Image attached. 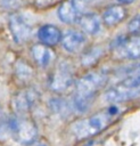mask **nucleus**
I'll return each instance as SVG.
<instances>
[{
	"label": "nucleus",
	"mask_w": 140,
	"mask_h": 146,
	"mask_svg": "<svg viewBox=\"0 0 140 146\" xmlns=\"http://www.w3.org/2000/svg\"><path fill=\"white\" fill-rule=\"evenodd\" d=\"M108 81V75L105 71L90 72L74 82L75 91L72 98V107L77 112H84L98 92Z\"/></svg>",
	"instance_id": "nucleus-1"
},
{
	"label": "nucleus",
	"mask_w": 140,
	"mask_h": 146,
	"mask_svg": "<svg viewBox=\"0 0 140 146\" xmlns=\"http://www.w3.org/2000/svg\"><path fill=\"white\" fill-rule=\"evenodd\" d=\"M122 113V107L118 105H110L96 114L76 121L72 125V132L77 139H87L94 137L102 130L107 129Z\"/></svg>",
	"instance_id": "nucleus-2"
},
{
	"label": "nucleus",
	"mask_w": 140,
	"mask_h": 146,
	"mask_svg": "<svg viewBox=\"0 0 140 146\" xmlns=\"http://www.w3.org/2000/svg\"><path fill=\"white\" fill-rule=\"evenodd\" d=\"M140 94V67L130 72L122 81L106 91L105 98L110 103L132 99Z\"/></svg>",
	"instance_id": "nucleus-3"
},
{
	"label": "nucleus",
	"mask_w": 140,
	"mask_h": 146,
	"mask_svg": "<svg viewBox=\"0 0 140 146\" xmlns=\"http://www.w3.org/2000/svg\"><path fill=\"white\" fill-rule=\"evenodd\" d=\"M8 130L20 144L28 145L38 137V128L35 122L28 115L14 114L8 117Z\"/></svg>",
	"instance_id": "nucleus-4"
},
{
	"label": "nucleus",
	"mask_w": 140,
	"mask_h": 146,
	"mask_svg": "<svg viewBox=\"0 0 140 146\" xmlns=\"http://www.w3.org/2000/svg\"><path fill=\"white\" fill-rule=\"evenodd\" d=\"M110 49L116 58L138 59L140 58V34L121 36L113 42Z\"/></svg>",
	"instance_id": "nucleus-5"
},
{
	"label": "nucleus",
	"mask_w": 140,
	"mask_h": 146,
	"mask_svg": "<svg viewBox=\"0 0 140 146\" xmlns=\"http://www.w3.org/2000/svg\"><path fill=\"white\" fill-rule=\"evenodd\" d=\"M39 100L40 95L34 88H23L14 95L11 106L15 114L28 115V113L36 106Z\"/></svg>",
	"instance_id": "nucleus-6"
},
{
	"label": "nucleus",
	"mask_w": 140,
	"mask_h": 146,
	"mask_svg": "<svg viewBox=\"0 0 140 146\" xmlns=\"http://www.w3.org/2000/svg\"><path fill=\"white\" fill-rule=\"evenodd\" d=\"M48 82L51 90L56 92H63L68 90L75 81L71 67L66 64H60L51 72Z\"/></svg>",
	"instance_id": "nucleus-7"
},
{
	"label": "nucleus",
	"mask_w": 140,
	"mask_h": 146,
	"mask_svg": "<svg viewBox=\"0 0 140 146\" xmlns=\"http://www.w3.org/2000/svg\"><path fill=\"white\" fill-rule=\"evenodd\" d=\"M9 29L17 43L26 42L32 35V25L30 21L18 13H15L9 17Z\"/></svg>",
	"instance_id": "nucleus-8"
},
{
	"label": "nucleus",
	"mask_w": 140,
	"mask_h": 146,
	"mask_svg": "<svg viewBox=\"0 0 140 146\" xmlns=\"http://www.w3.org/2000/svg\"><path fill=\"white\" fill-rule=\"evenodd\" d=\"M84 1L83 0H64L59 3L57 15L63 23L73 24L77 23L79 18L83 14Z\"/></svg>",
	"instance_id": "nucleus-9"
},
{
	"label": "nucleus",
	"mask_w": 140,
	"mask_h": 146,
	"mask_svg": "<svg viewBox=\"0 0 140 146\" xmlns=\"http://www.w3.org/2000/svg\"><path fill=\"white\" fill-rule=\"evenodd\" d=\"M63 48L68 52H79L87 43V38L83 32L76 30H69L61 35L60 40Z\"/></svg>",
	"instance_id": "nucleus-10"
},
{
	"label": "nucleus",
	"mask_w": 140,
	"mask_h": 146,
	"mask_svg": "<svg viewBox=\"0 0 140 146\" xmlns=\"http://www.w3.org/2000/svg\"><path fill=\"white\" fill-rule=\"evenodd\" d=\"M61 35L63 34L60 30L52 24L42 25L38 30V39L40 40L42 44L48 46V47H52L59 43L61 40Z\"/></svg>",
	"instance_id": "nucleus-11"
},
{
	"label": "nucleus",
	"mask_w": 140,
	"mask_h": 146,
	"mask_svg": "<svg viewBox=\"0 0 140 146\" xmlns=\"http://www.w3.org/2000/svg\"><path fill=\"white\" fill-rule=\"evenodd\" d=\"M77 24L84 33L91 35L97 34L101 29V21L99 16L94 13H83L79 18Z\"/></svg>",
	"instance_id": "nucleus-12"
},
{
	"label": "nucleus",
	"mask_w": 140,
	"mask_h": 146,
	"mask_svg": "<svg viewBox=\"0 0 140 146\" xmlns=\"http://www.w3.org/2000/svg\"><path fill=\"white\" fill-rule=\"evenodd\" d=\"M31 55L34 62L41 67H47L48 65L51 64V62L55 58V54L50 49V47L44 46L42 43L34 44L31 48Z\"/></svg>",
	"instance_id": "nucleus-13"
},
{
	"label": "nucleus",
	"mask_w": 140,
	"mask_h": 146,
	"mask_svg": "<svg viewBox=\"0 0 140 146\" xmlns=\"http://www.w3.org/2000/svg\"><path fill=\"white\" fill-rule=\"evenodd\" d=\"M126 17V9L122 5L108 7L102 14V22L106 26H115Z\"/></svg>",
	"instance_id": "nucleus-14"
},
{
	"label": "nucleus",
	"mask_w": 140,
	"mask_h": 146,
	"mask_svg": "<svg viewBox=\"0 0 140 146\" xmlns=\"http://www.w3.org/2000/svg\"><path fill=\"white\" fill-rule=\"evenodd\" d=\"M98 51H99L98 49H91L85 55H83V57H82L83 65H91V64H93L97 60V58L100 56V52H98Z\"/></svg>",
	"instance_id": "nucleus-15"
},
{
	"label": "nucleus",
	"mask_w": 140,
	"mask_h": 146,
	"mask_svg": "<svg viewBox=\"0 0 140 146\" xmlns=\"http://www.w3.org/2000/svg\"><path fill=\"white\" fill-rule=\"evenodd\" d=\"M16 73L19 78L22 79H27L31 76L32 74V70L31 67H28L26 65V63H18L17 64V68H16Z\"/></svg>",
	"instance_id": "nucleus-16"
},
{
	"label": "nucleus",
	"mask_w": 140,
	"mask_h": 146,
	"mask_svg": "<svg viewBox=\"0 0 140 146\" xmlns=\"http://www.w3.org/2000/svg\"><path fill=\"white\" fill-rule=\"evenodd\" d=\"M64 0H34V6L38 9H47L57 3H61Z\"/></svg>",
	"instance_id": "nucleus-17"
},
{
	"label": "nucleus",
	"mask_w": 140,
	"mask_h": 146,
	"mask_svg": "<svg viewBox=\"0 0 140 146\" xmlns=\"http://www.w3.org/2000/svg\"><path fill=\"white\" fill-rule=\"evenodd\" d=\"M129 32L131 34H140V15L132 18L129 23Z\"/></svg>",
	"instance_id": "nucleus-18"
},
{
	"label": "nucleus",
	"mask_w": 140,
	"mask_h": 146,
	"mask_svg": "<svg viewBox=\"0 0 140 146\" xmlns=\"http://www.w3.org/2000/svg\"><path fill=\"white\" fill-rule=\"evenodd\" d=\"M8 130V116L5 114L2 107L0 106V136L6 133Z\"/></svg>",
	"instance_id": "nucleus-19"
},
{
	"label": "nucleus",
	"mask_w": 140,
	"mask_h": 146,
	"mask_svg": "<svg viewBox=\"0 0 140 146\" xmlns=\"http://www.w3.org/2000/svg\"><path fill=\"white\" fill-rule=\"evenodd\" d=\"M22 3V0H0V6L5 9H15Z\"/></svg>",
	"instance_id": "nucleus-20"
},
{
	"label": "nucleus",
	"mask_w": 140,
	"mask_h": 146,
	"mask_svg": "<svg viewBox=\"0 0 140 146\" xmlns=\"http://www.w3.org/2000/svg\"><path fill=\"white\" fill-rule=\"evenodd\" d=\"M27 146H50L49 143L44 139H35L34 141H32L31 144H28Z\"/></svg>",
	"instance_id": "nucleus-21"
},
{
	"label": "nucleus",
	"mask_w": 140,
	"mask_h": 146,
	"mask_svg": "<svg viewBox=\"0 0 140 146\" xmlns=\"http://www.w3.org/2000/svg\"><path fill=\"white\" fill-rule=\"evenodd\" d=\"M134 0H118V2H121V3H131Z\"/></svg>",
	"instance_id": "nucleus-22"
}]
</instances>
